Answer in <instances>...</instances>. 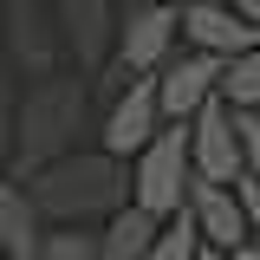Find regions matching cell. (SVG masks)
Masks as SVG:
<instances>
[{
	"label": "cell",
	"mask_w": 260,
	"mask_h": 260,
	"mask_svg": "<svg viewBox=\"0 0 260 260\" xmlns=\"http://www.w3.org/2000/svg\"><path fill=\"white\" fill-rule=\"evenodd\" d=\"M182 39V7H156V0H130L124 26H117V72L124 78H156L176 59Z\"/></svg>",
	"instance_id": "obj_5"
},
{
	"label": "cell",
	"mask_w": 260,
	"mask_h": 260,
	"mask_svg": "<svg viewBox=\"0 0 260 260\" xmlns=\"http://www.w3.org/2000/svg\"><path fill=\"white\" fill-rule=\"evenodd\" d=\"M241 260H260V241H247V247H241Z\"/></svg>",
	"instance_id": "obj_22"
},
{
	"label": "cell",
	"mask_w": 260,
	"mask_h": 260,
	"mask_svg": "<svg viewBox=\"0 0 260 260\" xmlns=\"http://www.w3.org/2000/svg\"><path fill=\"white\" fill-rule=\"evenodd\" d=\"M189 189H195V150H189V124H162L156 143L130 162V202L150 208L156 221L182 215L189 208Z\"/></svg>",
	"instance_id": "obj_3"
},
{
	"label": "cell",
	"mask_w": 260,
	"mask_h": 260,
	"mask_svg": "<svg viewBox=\"0 0 260 260\" xmlns=\"http://www.w3.org/2000/svg\"><path fill=\"white\" fill-rule=\"evenodd\" d=\"M26 195L52 228H104L117 208H130V162H117L111 150H72L46 162Z\"/></svg>",
	"instance_id": "obj_1"
},
{
	"label": "cell",
	"mask_w": 260,
	"mask_h": 260,
	"mask_svg": "<svg viewBox=\"0 0 260 260\" xmlns=\"http://www.w3.org/2000/svg\"><path fill=\"white\" fill-rule=\"evenodd\" d=\"M65 26V52H72V72L85 78H104V65H117V26L124 13L111 0H52Z\"/></svg>",
	"instance_id": "obj_7"
},
{
	"label": "cell",
	"mask_w": 260,
	"mask_h": 260,
	"mask_svg": "<svg viewBox=\"0 0 260 260\" xmlns=\"http://www.w3.org/2000/svg\"><path fill=\"white\" fill-rule=\"evenodd\" d=\"M52 221L39 215V202L26 195V182H0V260H39L46 254Z\"/></svg>",
	"instance_id": "obj_12"
},
{
	"label": "cell",
	"mask_w": 260,
	"mask_h": 260,
	"mask_svg": "<svg viewBox=\"0 0 260 260\" xmlns=\"http://www.w3.org/2000/svg\"><path fill=\"white\" fill-rule=\"evenodd\" d=\"M189 215H195V228H202V241L221 247V254H241V247L254 241V228H247V208H241V189H234V182H202V176H195Z\"/></svg>",
	"instance_id": "obj_11"
},
{
	"label": "cell",
	"mask_w": 260,
	"mask_h": 260,
	"mask_svg": "<svg viewBox=\"0 0 260 260\" xmlns=\"http://www.w3.org/2000/svg\"><path fill=\"white\" fill-rule=\"evenodd\" d=\"M182 39L189 52H208V59H241L260 46V20L241 13V7H221V0H189L182 7Z\"/></svg>",
	"instance_id": "obj_8"
},
{
	"label": "cell",
	"mask_w": 260,
	"mask_h": 260,
	"mask_svg": "<svg viewBox=\"0 0 260 260\" xmlns=\"http://www.w3.org/2000/svg\"><path fill=\"white\" fill-rule=\"evenodd\" d=\"M189 150H195V176H202V182H241V176H247L241 130H234V104H228V98H215L189 124Z\"/></svg>",
	"instance_id": "obj_10"
},
{
	"label": "cell",
	"mask_w": 260,
	"mask_h": 260,
	"mask_svg": "<svg viewBox=\"0 0 260 260\" xmlns=\"http://www.w3.org/2000/svg\"><path fill=\"white\" fill-rule=\"evenodd\" d=\"M0 13H7V0H0Z\"/></svg>",
	"instance_id": "obj_24"
},
{
	"label": "cell",
	"mask_w": 260,
	"mask_h": 260,
	"mask_svg": "<svg viewBox=\"0 0 260 260\" xmlns=\"http://www.w3.org/2000/svg\"><path fill=\"white\" fill-rule=\"evenodd\" d=\"M0 46L13 72L39 85V78H59V59H65V26H59V7L52 0H7L0 13Z\"/></svg>",
	"instance_id": "obj_4"
},
{
	"label": "cell",
	"mask_w": 260,
	"mask_h": 260,
	"mask_svg": "<svg viewBox=\"0 0 260 260\" xmlns=\"http://www.w3.org/2000/svg\"><path fill=\"white\" fill-rule=\"evenodd\" d=\"M202 228H195V215L182 208V215H169L162 221V234H156V247H150V260H202Z\"/></svg>",
	"instance_id": "obj_14"
},
{
	"label": "cell",
	"mask_w": 260,
	"mask_h": 260,
	"mask_svg": "<svg viewBox=\"0 0 260 260\" xmlns=\"http://www.w3.org/2000/svg\"><path fill=\"white\" fill-rule=\"evenodd\" d=\"M202 260H241V254H221V247H202Z\"/></svg>",
	"instance_id": "obj_21"
},
{
	"label": "cell",
	"mask_w": 260,
	"mask_h": 260,
	"mask_svg": "<svg viewBox=\"0 0 260 260\" xmlns=\"http://www.w3.org/2000/svg\"><path fill=\"white\" fill-rule=\"evenodd\" d=\"M221 7H241V13H254V20H260V0H221Z\"/></svg>",
	"instance_id": "obj_20"
},
{
	"label": "cell",
	"mask_w": 260,
	"mask_h": 260,
	"mask_svg": "<svg viewBox=\"0 0 260 260\" xmlns=\"http://www.w3.org/2000/svg\"><path fill=\"white\" fill-rule=\"evenodd\" d=\"M221 72L228 59H208V52H182L156 72V91H162V117L169 124H195L215 98H221Z\"/></svg>",
	"instance_id": "obj_9"
},
{
	"label": "cell",
	"mask_w": 260,
	"mask_h": 260,
	"mask_svg": "<svg viewBox=\"0 0 260 260\" xmlns=\"http://www.w3.org/2000/svg\"><path fill=\"white\" fill-rule=\"evenodd\" d=\"M162 124H169V117H162V91H156V78H124L117 104L104 111L98 150H111L117 162H137L150 143H156V130H162Z\"/></svg>",
	"instance_id": "obj_6"
},
{
	"label": "cell",
	"mask_w": 260,
	"mask_h": 260,
	"mask_svg": "<svg viewBox=\"0 0 260 260\" xmlns=\"http://www.w3.org/2000/svg\"><path fill=\"white\" fill-rule=\"evenodd\" d=\"M156 7H189V0H156Z\"/></svg>",
	"instance_id": "obj_23"
},
{
	"label": "cell",
	"mask_w": 260,
	"mask_h": 260,
	"mask_svg": "<svg viewBox=\"0 0 260 260\" xmlns=\"http://www.w3.org/2000/svg\"><path fill=\"white\" fill-rule=\"evenodd\" d=\"M221 98L234 104V111H260V46H254V52H241V59H228Z\"/></svg>",
	"instance_id": "obj_15"
},
{
	"label": "cell",
	"mask_w": 260,
	"mask_h": 260,
	"mask_svg": "<svg viewBox=\"0 0 260 260\" xmlns=\"http://www.w3.org/2000/svg\"><path fill=\"white\" fill-rule=\"evenodd\" d=\"M234 130H241V156H247V176H260V111H234Z\"/></svg>",
	"instance_id": "obj_18"
},
{
	"label": "cell",
	"mask_w": 260,
	"mask_h": 260,
	"mask_svg": "<svg viewBox=\"0 0 260 260\" xmlns=\"http://www.w3.org/2000/svg\"><path fill=\"white\" fill-rule=\"evenodd\" d=\"M234 189H241V208H247V228H254V241H260V176H241Z\"/></svg>",
	"instance_id": "obj_19"
},
{
	"label": "cell",
	"mask_w": 260,
	"mask_h": 260,
	"mask_svg": "<svg viewBox=\"0 0 260 260\" xmlns=\"http://www.w3.org/2000/svg\"><path fill=\"white\" fill-rule=\"evenodd\" d=\"M156 234H162V221L150 215V208H117L111 221L98 228V241H104V260H150V247H156Z\"/></svg>",
	"instance_id": "obj_13"
},
{
	"label": "cell",
	"mask_w": 260,
	"mask_h": 260,
	"mask_svg": "<svg viewBox=\"0 0 260 260\" xmlns=\"http://www.w3.org/2000/svg\"><path fill=\"white\" fill-rule=\"evenodd\" d=\"M39 260H104V241H98V228H52Z\"/></svg>",
	"instance_id": "obj_16"
},
{
	"label": "cell",
	"mask_w": 260,
	"mask_h": 260,
	"mask_svg": "<svg viewBox=\"0 0 260 260\" xmlns=\"http://www.w3.org/2000/svg\"><path fill=\"white\" fill-rule=\"evenodd\" d=\"M91 117V78L85 72H59V78H39L20 98V117H13V182H32L46 162H59L78 150V130Z\"/></svg>",
	"instance_id": "obj_2"
},
{
	"label": "cell",
	"mask_w": 260,
	"mask_h": 260,
	"mask_svg": "<svg viewBox=\"0 0 260 260\" xmlns=\"http://www.w3.org/2000/svg\"><path fill=\"white\" fill-rule=\"evenodd\" d=\"M13 117H20V72L0 46V143H13Z\"/></svg>",
	"instance_id": "obj_17"
}]
</instances>
